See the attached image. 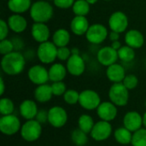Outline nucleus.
Instances as JSON below:
<instances>
[{
    "label": "nucleus",
    "mask_w": 146,
    "mask_h": 146,
    "mask_svg": "<svg viewBox=\"0 0 146 146\" xmlns=\"http://www.w3.org/2000/svg\"><path fill=\"white\" fill-rule=\"evenodd\" d=\"M113 49H115V50H119L121 48V46H122V44H121V43L118 40V41H114V42H111V45H110Z\"/></svg>",
    "instance_id": "nucleus-44"
},
{
    "label": "nucleus",
    "mask_w": 146,
    "mask_h": 146,
    "mask_svg": "<svg viewBox=\"0 0 146 146\" xmlns=\"http://www.w3.org/2000/svg\"><path fill=\"white\" fill-rule=\"evenodd\" d=\"M27 76L29 80L37 86L46 84L50 80L49 71L46 68L42 65L37 64L32 66L27 72Z\"/></svg>",
    "instance_id": "nucleus-12"
},
{
    "label": "nucleus",
    "mask_w": 146,
    "mask_h": 146,
    "mask_svg": "<svg viewBox=\"0 0 146 146\" xmlns=\"http://www.w3.org/2000/svg\"><path fill=\"white\" fill-rule=\"evenodd\" d=\"M72 56L71 50L68 46L57 48V59L62 62H67Z\"/></svg>",
    "instance_id": "nucleus-38"
},
{
    "label": "nucleus",
    "mask_w": 146,
    "mask_h": 146,
    "mask_svg": "<svg viewBox=\"0 0 146 146\" xmlns=\"http://www.w3.org/2000/svg\"><path fill=\"white\" fill-rule=\"evenodd\" d=\"M21 121L15 115H2L0 118V131L6 136H12L21 131Z\"/></svg>",
    "instance_id": "nucleus-8"
},
{
    "label": "nucleus",
    "mask_w": 146,
    "mask_h": 146,
    "mask_svg": "<svg viewBox=\"0 0 146 146\" xmlns=\"http://www.w3.org/2000/svg\"><path fill=\"white\" fill-rule=\"evenodd\" d=\"M33 95L36 101L42 104L49 102L54 96L52 92L51 86L48 85L47 83L37 86V87L33 92Z\"/></svg>",
    "instance_id": "nucleus-23"
},
{
    "label": "nucleus",
    "mask_w": 146,
    "mask_h": 146,
    "mask_svg": "<svg viewBox=\"0 0 146 146\" xmlns=\"http://www.w3.org/2000/svg\"><path fill=\"white\" fill-rule=\"evenodd\" d=\"M31 0H8V8L14 14H23L30 10L32 6Z\"/></svg>",
    "instance_id": "nucleus-25"
},
{
    "label": "nucleus",
    "mask_w": 146,
    "mask_h": 146,
    "mask_svg": "<svg viewBox=\"0 0 146 146\" xmlns=\"http://www.w3.org/2000/svg\"><path fill=\"white\" fill-rule=\"evenodd\" d=\"M126 71L124 67L119 63H114L106 69V76L108 80L114 83H121L126 76Z\"/></svg>",
    "instance_id": "nucleus-21"
},
{
    "label": "nucleus",
    "mask_w": 146,
    "mask_h": 146,
    "mask_svg": "<svg viewBox=\"0 0 146 146\" xmlns=\"http://www.w3.org/2000/svg\"><path fill=\"white\" fill-rule=\"evenodd\" d=\"M42 124H40L35 119L26 121V122L21 126V136L27 142H35L37 141L42 134Z\"/></svg>",
    "instance_id": "nucleus-5"
},
{
    "label": "nucleus",
    "mask_w": 146,
    "mask_h": 146,
    "mask_svg": "<svg viewBox=\"0 0 146 146\" xmlns=\"http://www.w3.org/2000/svg\"><path fill=\"white\" fill-rule=\"evenodd\" d=\"M20 114L25 120H33L35 119L38 109L37 104L32 99H26L21 102L19 107Z\"/></svg>",
    "instance_id": "nucleus-20"
},
{
    "label": "nucleus",
    "mask_w": 146,
    "mask_h": 146,
    "mask_svg": "<svg viewBox=\"0 0 146 146\" xmlns=\"http://www.w3.org/2000/svg\"><path fill=\"white\" fill-rule=\"evenodd\" d=\"M51 89H52V92L54 96L56 97H60V96H63L64 93L66 92L67 86L66 84L63 81H57V82H53L51 85Z\"/></svg>",
    "instance_id": "nucleus-36"
},
{
    "label": "nucleus",
    "mask_w": 146,
    "mask_h": 146,
    "mask_svg": "<svg viewBox=\"0 0 146 146\" xmlns=\"http://www.w3.org/2000/svg\"><path fill=\"white\" fill-rule=\"evenodd\" d=\"M94 125L95 122L93 118L87 114L81 115L78 119V128H80L87 134L91 133Z\"/></svg>",
    "instance_id": "nucleus-28"
},
{
    "label": "nucleus",
    "mask_w": 146,
    "mask_h": 146,
    "mask_svg": "<svg viewBox=\"0 0 146 146\" xmlns=\"http://www.w3.org/2000/svg\"><path fill=\"white\" fill-rule=\"evenodd\" d=\"M131 145L133 146H146V128L142 127L133 133Z\"/></svg>",
    "instance_id": "nucleus-33"
},
{
    "label": "nucleus",
    "mask_w": 146,
    "mask_h": 146,
    "mask_svg": "<svg viewBox=\"0 0 146 146\" xmlns=\"http://www.w3.org/2000/svg\"><path fill=\"white\" fill-rule=\"evenodd\" d=\"M125 43L134 50L139 49L145 44L144 34L137 29H130L125 34Z\"/></svg>",
    "instance_id": "nucleus-19"
},
{
    "label": "nucleus",
    "mask_w": 146,
    "mask_h": 146,
    "mask_svg": "<svg viewBox=\"0 0 146 146\" xmlns=\"http://www.w3.org/2000/svg\"><path fill=\"white\" fill-rule=\"evenodd\" d=\"M97 59L101 65L109 67L117 62V60L119 59L118 51L111 46H104L98 51Z\"/></svg>",
    "instance_id": "nucleus-13"
},
{
    "label": "nucleus",
    "mask_w": 146,
    "mask_h": 146,
    "mask_svg": "<svg viewBox=\"0 0 146 146\" xmlns=\"http://www.w3.org/2000/svg\"><path fill=\"white\" fill-rule=\"evenodd\" d=\"M37 56L44 64L54 63L57 59V47L52 41L41 43L37 49Z\"/></svg>",
    "instance_id": "nucleus-4"
},
{
    "label": "nucleus",
    "mask_w": 146,
    "mask_h": 146,
    "mask_svg": "<svg viewBox=\"0 0 146 146\" xmlns=\"http://www.w3.org/2000/svg\"><path fill=\"white\" fill-rule=\"evenodd\" d=\"M114 138L117 143L123 145H127L132 143L133 133L126 128L124 126L117 128L114 132Z\"/></svg>",
    "instance_id": "nucleus-27"
},
{
    "label": "nucleus",
    "mask_w": 146,
    "mask_h": 146,
    "mask_svg": "<svg viewBox=\"0 0 146 146\" xmlns=\"http://www.w3.org/2000/svg\"><path fill=\"white\" fill-rule=\"evenodd\" d=\"M91 5L86 2V0H75L72 10L74 15L86 16L91 9Z\"/></svg>",
    "instance_id": "nucleus-29"
},
{
    "label": "nucleus",
    "mask_w": 146,
    "mask_h": 146,
    "mask_svg": "<svg viewBox=\"0 0 146 146\" xmlns=\"http://www.w3.org/2000/svg\"><path fill=\"white\" fill-rule=\"evenodd\" d=\"M104 1H106V2H108V1H112V0H104Z\"/></svg>",
    "instance_id": "nucleus-49"
},
{
    "label": "nucleus",
    "mask_w": 146,
    "mask_h": 146,
    "mask_svg": "<svg viewBox=\"0 0 146 146\" xmlns=\"http://www.w3.org/2000/svg\"><path fill=\"white\" fill-rule=\"evenodd\" d=\"M15 110L14 102L9 98H2L0 100V114L2 115H12Z\"/></svg>",
    "instance_id": "nucleus-32"
},
{
    "label": "nucleus",
    "mask_w": 146,
    "mask_h": 146,
    "mask_svg": "<svg viewBox=\"0 0 146 146\" xmlns=\"http://www.w3.org/2000/svg\"><path fill=\"white\" fill-rule=\"evenodd\" d=\"M46 1H53V0H46Z\"/></svg>",
    "instance_id": "nucleus-50"
},
{
    "label": "nucleus",
    "mask_w": 146,
    "mask_h": 146,
    "mask_svg": "<svg viewBox=\"0 0 146 146\" xmlns=\"http://www.w3.org/2000/svg\"><path fill=\"white\" fill-rule=\"evenodd\" d=\"M110 40L111 42H114V41H118L120 39V33H116V32H114V31H111L110 33H109V37Z\"/></svg>",
    "instance_id": "nucleus-43"
},
{
    "label": "nucleus",
    "mask_w": 146,
    "mask_h": 146,
    "mask_svg": "<svg viewBox=\"0 0 146 146\" xmlns=\"http://www.w3.org/2000/svg\"><path fill=\"white\" fill-rule=\"evenodd\" d=\"M110 102L117 107H124L129 101V90L121 83H114L109 90Z\"/></svg>",
    "instance_id": "nucleus-3"
},
{
    "label": "nucleus",
    "mask_w": 146,
    "mask_h": 146,
    "mask_svg": "<svg viewBox=\"0 0 146 146\" xmlns=\"http://www.w3.org/2000/svg\"><path fill=\"white\" fill-rule=\"evenodd\" d=\"M89 27L90 24L86 16L74 15L70 22V29L72 33L76 36L86 35Z\"/></svg>",
    "instance_id": "nucleus-18"
},
{
    "label": "nucleus",
    "mask_w": 146,
    "mask_h": 146,
    "mask_svg": "<svg viewBox=\"0 0 146 146\" xmlns=\"http://www.w3.org/2000/svg\"><path fill=\"white\" fill-rule=\"evenodd\" d=\"M122 84L129 90H133L135 89L138 85H139V79L135 74H127L122 81Z\"/></svg>",
    "instance_id": "nucleus-35"
},
{
    "label": "nucleus",
    "mask_w": 146,
    "mask_h": 146,
    "mask_svg": "<svg viewBox=\"0 0 146 146\" xmlns=\"http://www.w3.org/2000/svg\"><path fill=\"white\" fill-rule=\"evenodd\" d=\"M86 2L90 4V5H92V4H95L98 2V0H86Z\"/></svg>",
    "instance_id": "nucleus-48"
},
{
    "label": "nucleus",
    "mask_w": 146,
    "mask_h": 146,
    "mask_svg": "<svg viewBox=\"0 0 146 146\" xmlns=\"http://www.w3.org/2000/svg\"><path fill=\"white\" fill-rule=\"evenodd\" d=\"M75 0H53V3L56 7L62 9H67L72 8Z\"/></svg>",
    "instance_id": "nucleus-39"
},
{
    "label": "nucleus",
    "mask_w": 146,
    "mask_h": 146,
    "mask_svg": "<svg viewBox=\"0 0 146 146\" xmlns=\"http://www.w3.org/2000/svg\"><path fill=\"white\" fill-rule=\"evenodd\" d=\"M101 98L99 94L91 89H86L80 92L79 104L86 110H94L101 104Z\"/></svg>",
    "instance_id": "nucleus-7"
},
{
    "label": "nucleus",
    "mask_w": 146,
    "mask_h": 146,
    "mask_svg": "<svg viewBox=\"0 0 146 146\" xmlns=\"http://www.w3.org/2000/svg\"><path fill=\"white\" fill-rule=\"evenodd\" d=\"M29 13L34 22L47 23L53 17L54 9L49 1L38 0L32 4Z\"/></svg>",
    "instance_id": "nucleus-2"
},
{
    "label": "nucleus",
    "mask_w": 146,
    "mask_h": 146,
    "mask_svg": "<svg viewBox=\"0 0 146 146\" xmlns=\"http://www.w3.org/2000/svg\"><path fill=\"white\" fill-rule=\"evenodd\" d=\"M48 71H49L50 80L52 82L62 81L68 74L66 66H64L63 64L60 62L52 63V65L50 67Z\"/></svg>",
    "instance_id": "nucleus-24"
},
{
    "label": "nucleus",
    "mask_w": 146,
    "mask_h": 146,
    "mask_svg": "<svg viewBox=\"0 0 146 146\" xmlns=\"http://www.w3.org/2000/svg\"><path fill=\"white\" fill-rule=\"evenodd\" d=\"M11 40L13 42V44H14V47H15V50L18 51V50H21L24 47V43H23L21 38L15 37V38H12Z\"/></svg>",
    "instance_id": "nucleus-42"
},
{
    "label": "nucleus",
    "mask_w": 146,
    "mask_h": 146,
    "mask_svg": "<svg viewBox=\"0 0 146 146\" xmlns=\"http://www.w3.org/2000/svg\"><path fill=\"white\" fill-rule=\"evenodd\" d=\"M7 22L9 29L15 33H21L24 32L27 27V21L21 14L11 15L8 18Z\"/></svg>",
    "instance_id": "nucleus-22"
},
{
    "label": "nucleus",
    "mask_w": 146,
    "mask_h": 146,
    "mask_svg": "<svg viewBox=\"0 0 146 146\" xmlns=\"http://www.w3.org/2000/svg\"><path fill=\"white\" fill-rule=\"evenodd\" d=\"M119 59L124 62H130L135 58V50L128 45H122L118 50Z\"/></svg>",
    "instance_id": "nucleus-30"
},
{
    "label": "nucleus",
    "mask_w": 146,
    "mask_h": 146,
    "mask_svg": "<svg viewBox=\"0 0 146 146\" xmlns=\"http://www.w3.org/2000/svg\"><path fill=\"white\" fill-rule=\"evenodd\" d=\"M96 110L100 120L110 122L114 121L118 114L117 106L110 101L102 102Z\"/></svg>",
    "instance_id": "nucleus-14"
},
{
    "label": "nucleus",
    "mask_w": 146,
    "mask_h": 146,
    "mask_svg": "<svg viewBox=\"0 0 146 146\" xmlns=\"http://www.w3.org/2000/svg\"><path fill=\"white\" fill-rule=\"evenodd\" d=\"M14 50H15V47H14L12 40L7 39V38L0 40V53L3 56L7 55Z\"/></svg>",
    "instance_id": "nucleus-37"
},
{
    "label": "nucleus",
    "mask_w": 146,
    "mask_h": 146,
    "mask_svg": "<svg viewBox=\"0 0 146 146\" xmlns=\"http://www.w3.org/2000/svg\"><path fill=\"white\" fill-rule=\"evenodd\" d=\"M26 66V58L19 51L14 50L3 56L1 60V68L3 71L10 76L18 75L23 72Z\"/></svg>",
    "instance_id": "nucleus-1"
},
{
    "label": "nucleus",
    "mask_w": 146,
    "mask_h": 146,
    "mask_svg": "<svg viewBox=\"0 0 146 146\" xmlns=\"http://www.w3.org/2000/svg\"><path fill=\"white\" fill-rule=\"evenodd\" d=\"M31 35L35 41L41 44L49 40L50 31L46 23L34 22L31 28Z\"/></svg>",
    "instance_id": "nucleus-17"
},
{
    "label": "nucleus",
    "mask_w": 146,
    "mask_h": 146,
    "mask_svg": "<svg viewBox=\"0 0 146 146\" xmlns=\"http://www.w3.org/2000/svg\"><path fill=\"white\" fill-rule=\"evenodd\" d=\"M63 99H64L65 103L69 105H74L76 104H79L80 92L74 89H68L64 93Z\"/></svg>",
    "instance_id": "nucleus-34"
},
{
    "label": "nucleus",
    "mask_w": 146,
    "mask_h": 146,
    "mask_svg": "<svg viewBox=\"0 0 146 146\" xmlns=\"http://www.w3.org/2000/svg\"><path fill=\"white\" fill-rule=\"evenodd\" d=\"M68 73L73 76H80L86 70V62L80 55H72L66 62Z\"/></svg>",
    "instance_id": "nucleus-15"
},
{
    "label": "nucleus",
    "mask_w": 146,
    "mask_h": 146,
    "mask_svg": "<svg viewBox=\"0 0 146 146\" xmlns=\"http://www.w3.org/2000/svg\"><path fill=\"white\" fill-rule=\"evenodd\" d=\"M68 113L61 106H54L48 110V122L55 128L64 127L68 121Z\"/></svg>",
    "instance_id": "nucleus-11"
},
{
    "label": "nucleus",
    "mask_w": 146,
    "mask_h": 146,
    "mask_svg": "<svg viewBox=\"0 0 146 146\" xmlns=\"http://www.w3.org/2000/svg\"><path fill=\"white\" fill-rule=\"evenodd\" d=\"M109 37L108 28L100 23L90 25L89 29L86 33V38L92 44H100Z\"/></svg>",
    "instance_id": "nucleus-6"
},
{
    "label": "nucleus",
    "mask_w": 146,
    "mask_h": 146,
    "mask_svg": "<svg viewBox=\"0 0 146 146\" xmlns=\"http://www.w3.org/2000/svg\"><path fill=\"white\" fill-rule=\"evenodd\" d=\"M9 27L8 25V22L3 19L0 20V40L7 38V36L9 34Z\"/></svg>",
    "instance_id": "nucleus-40"
},
{
    "label": "nucleus",
    "mask_w": 146,
    "mask_h": 146,
    "mask_svg": "<svg viewBox=\"0 0 146 146\" xmlns=\"http://www.w3.org/2000/svg\"><path fill=\"white\" fill-rule=\"evenodd\" d=\"M145 107H146V101H145Z\"/></svg>",
    "instance_id": "nucleus-51"
},
{
    "label": "nucleus",
    "mask_w": 146,
    "mask_h": 146,
    "mask_svg": "<svg viewBox=\"0 0 146 146\" xmlns=\"http://www.w3.org/2000/svg\"><path fill=\"white\" fill-rule=\"evenodd\" d=\"M112 133L113 129L110 122L100 120L95 123L90 135L93 140L97 142H102L107 140L111 136Z\"/></svg>",
    "instance_id": "nucleus-9"
},
{
    "label": "nucleus",
    "mask_w": 146,
    "mask_h": 146,
    "mask_svg": "<svg viewBox=\"0 0 146 146\" xmlns=\"http://www.w3.org/2000/svg\"><path fill=\"white\" fill-rule=\"evenodd\" d=\"M71 140L74 143V145L76 146H84L88 142V136L87 133H86L80 128H77L72 132Z\"/></svg>",
    "instance_id": "nucleus-31"
},
{
    "label": "nucleus",
    "mask_w": 146,
    "mask_h": 146,
    "mask_svg": "<svg viewBox=\"0 0 146 146\" xmlns=\"http://www.w3.org/2000/svg\"><path fill=\"white\" fill-rule=\"evenodd\" d=\"M70 33L65 28H59L54 32L52 35V42L57 48L68 46L70 42Z\"/></svg>",
    "instance_id": "nucleus-26"
},
{
    "label": "nucleus",
    "mask_w": 146,
    "mask_h": 146,
    "mask_svg": "<svg viewBox=\"0 0 146 146\" xmlns=\"http://www.w3.org/2000/svg\"><path fill=\"white\" fill-rule=\"evenodd\" d=\"M143 126H144V127L146 128V111L143 115Z\"/></svg>",
    "instance_id": "nucleus-47"
},
{
    "label": "nucleus",
    "mask_w": 146,
    "mask_h": 146,
    "mask_svg": "<svg viewBox=\"0 0 146 146\" xmlns=\"http://www.w3.org/2000/svg\"><path fill=\"white\" fill-rule=\"evenodd\" d=\"M71 52H72V55H80V50L76 47L73 48L71 50Z\"/></svg>",
    "instance_id": "nucleus-46"
},
{
    "label": "nucleus",
    "mask_w": 146,
    "mask_h": 146,
    "mask_svg": "<svg viewBox=\"0 0 146 146\" xmlns=\"http://www.w3.org/2000/svg\"><path fill=\"white\" fill-rule=\"evenodd\" d=\"M35 120L38 121L40 124L46 123L48 121V111L45 110H38V114L35 117Z\"/></svg>",
    "instance_id": "nucleus-41"
},
{
    "label": "nucleus",
    "mask_w": 146,
    "mask_h": 146,
    "mask_svg": "<svg viewBox=\"0 0 146 146\" xmlns=\"http://www.w3.org/2000/svg\"><path fill=\"white\" fill-rule=\"evenodd\" d=\"M108 24L111 31L121 33H124L128 27V17L122 11H115L110 16Z\"/></svg>",
    "instance_id": "nucleus-10"
},
{
    "label": "nucleus",
    "mask_w": 146,
    "mask_h": 146,
    "mask_svg": "<svg viewBox=\"0 0 146 146\" xmlns=\"http://www.w3.org/2000/svg\"><path fill=\"white\" fill-rule=\"evenodd\" d=\"M123 126L132 133H134L143 126V115L138 111H128L126 113L123 118Z\"/></svg>",
    "instance_id": "nucleus-16"
},
{
    "label": "nucleus",
    "mask_w": 146,
    "mask_h": 146,
    "mask_svg": "<svg viewBox=\"0 0 146 146\" xmlns=\"http://www.w3.org/2000/svg\"><path fill=\"white\" fill-rule=\"evenodd\" d=\"M0 86H1V89H0V95L3 96V93H4V91H5V85H4L3 79L2 77L0 78Z\"/></svg>",
    "instance_id": "nucleus-45"
}]
</instances>
